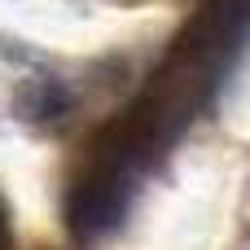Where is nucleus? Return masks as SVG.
I'll list each match as a JSON object with an SVG mask.
<instances>
[{
	"label": "nucleus",
	"instance_id": "obj_1",
	"mask_svg": "<svg viewBox=\"0 0 250 250\" xmlns=\"http://www.w3.org/2000/svg\"><path fill=\"white\" fill-rule=\"evenodd\" d=\"M132 193H136V167L105 136H92L88 167H83V176L66 193V224H70V233H79V237L114 233L127 220Z\"/></svg>",
	"mask_w": 250,
	"mask_h": 250
},
{
	"label": "nucleus",
	"instance_id": "obj_4",
	"mask_svg": "<svg viewBox=\"0 0 250 250\" xmlns=\"http://www.w3.org/2000/svg\"><path fill=\"white\" fill-rule=\"evenodd\" d=\"M119 4H136V0H119Z\"/></svg>",
	"mask_w": 250,
	"mask_h": 250
},
{
	"label": "nucleus",
	"instance_id": "obj_3",
	"mask_svg": "<svg viewBox=\"0 0 250 250\" xmlns=\"http://www.w3.org/2000/svg\"><path fill=\"white\" fill-rule=\"evenodd\" d=\"M0 250H13V229H9V211L0 202Z\"/></svg>",
	"mask_w": 250,
	"mask_h": 250
},
{
	"label": "nucleus",
	"instance_id": "obj_2",
	"mask_svg": "<svg viewBox=\"0 0 250 250\" xmlns=\"http://www.w3.org/2000/svg\"><path fill=\"white\" fill-rule=\"evenodd\" d=\"M70 105H75L70 88H66L62 79H53V75L22 79V83L13 88V114H18L22 123H35V127L66 119V114H70Z\"/></svg>",
	"mask_w": 250,
	"mask_h": 250
}]
</instances>
